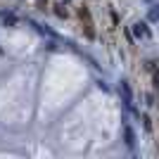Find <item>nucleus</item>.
<instances>
[{"instance_id":"1","label":"nucleus","mask_w":159,"mask_h":159,"mask_svg":"<svg viewBox=\"0 0 159 159\" xmlns=\"http://www.w3.org/2000/svg\"><path fill=\"white\" fill-rule=\"evenodd\" d=\"M119 95H121V100H124V105H126V107H131V105H133V90H131V86H128L126 81H121V86H119Z\"/></svg>"},{"instance_id":"2","label":"nucleus","mask_w":159,"mask_h":159,"mask_svg":"<svg viewBox=\"0 0 159 159\" xmlns=\"http://www.w3.org/2000/svg\"><path fill=\"white\" fill-rule=\"evenodd\" d=\"M133 36L135 38H150V29H147L145 21H135L133 24Z\"/></svg>"},{"instance_id":"3","label":"nucleus","mask_w":159,"mask_h":159,"mask_svg":"<svg viewBox=\"0 0 159 159\" xmlns=\"http://www.w3.org/2000/svg\"><path fill=\"white\" fill-rule=\"evenodd\" d=\"M124 143H126V147H135V131H133L131 126H126L124 128Z\"/></svg>"},{"instance_id":"4","label":"nucleus","mask_w":159,"mask_h":159,"mask_svg":"<svg viewBox=\"0 0 159 159\" xmlns=\"http://www.w3.org/2000/svg\"><path fill=\"white\" fill-rule=\"evenodd\" d=\"M147 19H150V21H159V2L152 5V10H150V14H147Z\"/></svg>"},{"instance_id":"5","label":"nucleus","mask_w":159,"mask_h":159,"mask_svg":"<svg viewBox=\"0 0 159 159\" xmlns=\"http://www.w3.org/2000/svg\"><path fill=\"white\" fill-rule=\"evenodd\" d=\"M147 2H150V0H147Z\"/></svg>"}]
</instances>
